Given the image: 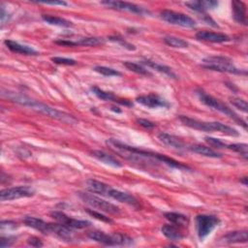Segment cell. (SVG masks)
<instances>
[{"label":"cell","instance_id":"cell-1","mask_svg":"<svg viewBox=\"0 0 248 248\" xmlns=\"http://www.w3.org/2000/svg\"><path fill=\"white\" fill-rule=\"evenodd\" d=\"M107 143L109 146H111L113 149H115L116 151L123 153L126 156V158L131 161H138L139 159L140 160V159H152V160L160 161V162L168 165L169 167L175 168L178 170H190V168L188 166H186L172 158H170V157L166 156L165 154H160L157 152L131 146V145L123 143L122 141L115 140V139H108L107 140Z\"/></svg>","mask_w":248,"mask_h":248},{"label":"cell","instance_id":"cell-2","mask_svg":"<svg viewBox=\"0 0 248 248\" xmlns=\"http://www.w3.org/2000/svg\"><path fill=\"white\" fill-rule=\"evenodd\" d=\"M2 95L14 103H16V104L24 106V107H28L40 113H43L51 118H54V119H57V120L63 121V122H68V123H73V122L77 121L73 115H71L67 112H64L62 110L56 109L46 104H44L37 100H34L26 95L18 94V93L8 91V90L6 92L2 91Z\"/></svg>","mask_w":248,"mask_h":248},{"label":"cell","instance_id":"cell-3","mask_svg":"<svg viewBox=\"0 0 248 248\" xmlns=\"http://www.w3.org/2000/svg\"><path fill=\"white\" fill-rule=\"evenodd\" d=\"M179 120L185 126L202 132H219L231 137H238L239 133L232 127L218 121H201L186 115H180Z\"/></svg>","mask_w":248,"mask_h":248},{"label":"cell","instance_id":"cell-4","mask_svg":"<svg viewBox=\"0 0 248 248\" xmlns=\"http://www.w3.org/2000/svg\"><path fill=\"white\" fill-rule=\"evenodd\" d=\"M202 67L207 70H212L221 73H229L233 75H246L245 70H240L235 67L232 60L227 56L211 55L202 59Z\"/></svg>","mask_w":248,"mask_h":248},{"label":"cell","instance_id":"cell-5","mask_svg":"<svg viewBox=\"0 0 248 248\" xmlns=\"http://www.w3.org/2000/svg\"><path fill=\"white\" fill-rule=\"evenodd\" d=\"M198 97L200 99V101L205 105L208 108H211L217 111H220L222 113H224L225 115L229 116L230 118H232V120H234L235 122H237L239 125H241L244 129H246V122L244 120H242L230 107H228L225 103L221 102L220 100L214 98L213 96L205 93L202 90H198L197 91Z\"/></svg>","mask_w":248,"mask_h":248},{"label":"cell","instance_id":"cell-6","mask_svg":"<svg viewBox=\"0 0 248 248\" xmlns=\"http://www.w3.org/2000/svg\"><path fill=\"white\" fill-rule=\"evenodd\" d=\"M88 237L98 243L107 245V246H116V245H131L133 243V239L123 233H112L108 234L101 231H93L88 233Z\"/></svg>","mask_w":248,"mask_h":248},{"label":"cell","instance_id":"cell-7","mask_svg":"<svg viewBox=\"0 0 248 248\" xmlns=\"http://www.w3.org/2000/svg\"><path fill=\"white\" fill-rule=\"evenodd\" d=\"M78 196L86 204H88L89 206H91L95 209H98L99 211L106 212L108 214H119L120 213V208L118 206L93 195V193L78 192Z\"/></svg>","mask_w":248,"mask_h":248},{"label":"cell","instance_id":"cell-8","mask_svg":"<svg viewBox=\"0 0 248 248\" xmlns=\"http://www.w3.org/2000/svg\"><path fill=\"white\" fill-rule=\"evenodd\" d=\"M220 219L214 215L200 214L196 217V229L198 237L201 241L204 239L219 224Z\"/></svg>","mask_w":248,"mask_h":248},{"label":"cell","instance_id":"cell-9","mask_svg":"<svg viewBox=\"0 0 248 248\" xmlns=\"http://www.w3.org/2000/svg\"><path fill=\"white\" fill-rule=\"evenodd\" d=\"M160 16L163 20L167 21L168 23H170L172 25H177L180 27L193 28L197 25L196 21L189 16H186L185 14H182L179 12H174L171 10L161 11Z\"/></svg>","mask_w":248,"mask_h":248},{"label":"cell","instance_id":"cell-10","mask_svg":"<svg viewBox=\"0 0 248 248\" xmlns=\"http://www.w3.org/2000/svg\"><path fill=\"white\" fill-rule=\"evenodd\" d=\"M35 189L31 186H16L2 189L0 199L2 202L13 201L21 198H30L35 195Z\"/></svg>","mask_w":248,"mask_h":248},{"label":"cell","instance_id":"cell-11","mask_svg":"<svg viewBox=\"0 0 248 248\" xmlns=\"http://www.w3.org/2000/svg\"><path fill=\"white\" fill-rule=\"evenodd\" d=\"M102 5L113 9V10H117V11H122V12H128V13H132V14H136V15H140V16H145V15H150V12L148 10H146L145 8L131 3V2H125V1H111V0H107V1H102L101 2Z\"/></svg>","mask_w":248,"mask_h":248},{"label":"cell","instance_id":"cell-12","mask_svg":"<svg viewBox=\"0 0 248 248\" xmlns=\"http://www.w3.org/2000/svg\"><path fill=\"white\" fill-rule=\"evenodd\" d=\"M50 216L56 220L58 223L63 224L71 229H84L91 225L89 221L86 220H78L72 217H69L62 211H52L50 212Z\"/></svg>","mask_w":248,"mask_h":248},{"label":"cell","instance_id":"cell-13","mask_svg":"<svg viewBox=\"0 0 248 248\" xmlns=\"http://www.w3.org/2000/svg\"><path fill=\"white\" fill-rule=\"evenodd\" d=\"M137 103L149 108H169L170 104L165 100L164 98L160 97L157 94L150 93L147 95H141L136 98Z\"/></svg>","mask_w":248,"mask_h":248},{"label":"cell","instance_id":"cell-14","mask_svg":"<svg viewBox=\"0 0 248 248\" xmlns=\"http://www.w3.org/2000/svg\"><path fill=\"white\" fill-rule=\"evenodd\" d=\"M196 38L200 41H205L210 43H226L231 41V37L224 33L220 32H212L207 30L199 31L196 34Z\"/></svg>","mask_w":248,"mask_h":248},{"label":"cell","instance_id":"cell-15","mask_svg":"<svg viewBox=\"0 0 248 248\" xmlns=\"http://www.w3.org/2000/svg\"><path fill=\"white\" fill-rule=\"evenodd\" d=\"M107 197L110 198V199H113V200H115V201H117L119 202L126 203V204H129V205H132V206H137L139 204L138 200L134 196H132V195H130L128 193L119 191L117 189H114L111 186L108 189Z\"/></svg>","mask_w":248,"mask_h":248},{"label":"cell","instance_id":"cell-16","mask_svg":"<svg viewBox=\"0 0 248 248\" xmlns=\"http://www.w3.org/2000/svg\"><path fill=\"white\" fill-rule=\"evenodd\" d=\"M22 222L25 226L37 230L43 233H50L51 232V223H46L42 219L33 217V216H25L22 219Z\"/></svg>","mask_w":248,"mask_h":248},{"label":"cell","instance_id":"cell-17","mask_svg":"<svg viewBox=\"0 0 248 248\" xmlns=\"http://www.w3.org/2000/svg\"><path fill=\"white\" fill-rule=\"evenodd\" d=\"M91 91L93 92V94L95 96H97L99 99L101 100H105V101H110V102H114V103H117V104H120V105H124V106H128V107H131L133 106V104L128 101V100H125V99H121L117 96H115L112 92H108V91H105L97 86H93L91 87Z\"/></svg>","mask_w":248,"mask_h":248},{"label":"cell","instance_id":"cell-18","mask_svg":"<svg viewBox=\"0 0 248 248\" xmlns=\"http://www.w3.org/2000/svg\"><path fill=\"white\" fill-rule=\"evenodd\" d=\"M90 153L95 159H97L98 161L102 162L105 165H108L109 167L116 168V169L123 167L122 163L118 159H116L114 156H112L103 150H92Z\"/></svg>","mask_w":248,"mask_h":248},{"label":"cell","instance_id":"cell-19","mask_svg":"<svg viewBox=\"0 0 248 248\" xmlns=\"http://www.w3.org/2000/svg\"><path fill=\"white\" fill-rule=\"evenodd\" d=\"M84 185H85V189L88 192L93 193V194H98V195H101V196H104V197H107L108 189L110 188V185L106 184L102 181L93 179V178L87 179L85 181Z\"/></svg>","mask_w":248,"mask_h":248},{"label":"cell","instance_id":"cell-20","mask_svg":"<svg viewBox=\"0 0 248 248\" xmlns=\"http://www.w3.org/2000/svg\"><path fill=\"white\" fill-rule=\"evenodd\" d=\"M4 44L11 51L16 52V53L24 54V55H37L38 54V51L36 49H34L33 47L25 46V45H21L18 42H16L13 40H5Z\"/></svg>","mask_w":248,"mask_h":248},{"label":"cell","instance_id":"cell-21","mask_svg":"<svg viewBox=\"0 0 248 248\" xmlns=\"http://www.w3.org/2000/svg\"><path fill=\"white\" fill-rule=\"evenodd\" d=\"M157 137H158V139L160 140L161 142H163L164 144H166L170 147H172V148H175V149H178V150H181V149L185 148L184 141L176 136L170 135L169 133L161 132L160 134H158Z\"/></svg>","mask_w":248,"mask_h":248},{"label":"cell","instance_id":"cell-22","mask_svg":"<svg viewBox=\"0 0 248 248\" xmlns=\"http://www.w3.org/2000/svg\"><path fill=\"white\" fill-rule=\"evenodd\" d=\"M232 17L233 19L239 23L246 25L247 17H246V6L242 1H232Z\"/></svg>","mask_w":248,"mask_h":248},{"label":"cell","instance_id":"cell-23","mask_svg":"<svg viewBox=\"0 0 248 248\" xmlns=\"http://www.w3.org/2000/svg\"><path fill=\"white\" fill-rule=\"evenodd\" d=\"M220 240H222L225 243L233 244V243H246L248 240L247 237V231L241 230V231H233L226 233L223 235Z\"/></svg>","mask_w":248,"mask_h":248},{"label":"cell","instance_id":"cell-24","mask_svg":"<svg viewBox=\"0 0 248 248\" xmlns=\"http://www.w3.org/2000/svg\"><path fill=\"white\" fill-rule=\"evenodd\" d=\"M185 6H187L190 10H192L194 12L203 14L207 10L213 9L216 6H218V2L217 1H209V0H207V1H188V2H185Z\"/></svg>","mask_w":248,"mask_h":248},{"label":"cell","instance_id":"cell-25","mask_svg":"<svg viewBox=\"0 0 248 248\" xmlns=\"http://www.w3.org/2000/svg\"><path fill=\"white\" fill-rule=\"evenodd\" d=\"M141 63H142L143 65H146L147 67H149V68H151V69H153V70L159 72V73H162V74L168 76V77L170 78H174V79L177 78L176 74L172 71V69H171L170 67H169V66H167V65L160 64V63L155 62V61H152V60H150V59H144V60L141 61Z\"/></svg>","mask_w":248,"mask_h":248},{"label":"cell","instance_id":"cell-26","mask_svg":"<svg viewBox=\"0 0 248 248\" xmlns=\"http://www.w3.org/2000/svg\"><path fill=\"white\" fill-rule=\"evenodd\" d=\"M161 232L168 239L172 240V241H178L184 237V234L181 232V230L178 228V226H175L173 224L172 225H170V224L164 225L161 228Z\"/></svg>","mask_w":248,"mask_h":248},{"label":"cell","instance_id":"cell-27","mask_svg":"<svg viewBox=\"0 0 248 248\" xmlns=\"http://www.w3.org/2000/svg\"><path fill=\"white\" fill-rule=\"evenodd\" d=\"M189 149L191 151L195 152V153H198L200 155L209 157V158H220V157H222V155L220 153H218L217 151H215L211 147H208L206 145H202V144H200V143L190 145Z\"/></svg>","mask_w":248,"mask_h":248},{"label":"cell","instance_id":"cell-28","mask_svg":"<svg viewBox=\"0 0 248 248\" xmlns=\"http://www.w3.org/2000/svg\"><path fill=\"white\" fill-rule=\"evenodd\" d=\"M166 219L170 221L171 224L179 227H186L189 224L188 216L178 213V212H166L164 214Z\"/></svg>","mask_w":248,"mask_h":248},{"label":"cell","instance_id":"cell-29","mask_svg":"<svg viewBox=\"0 0 248 248\" xmlns=\"http://www.w3.org/2000/svg\"><path fill=\"white\" fill-rule=\"evenodd\" d=\"M42 19L50 25H55V26H60V27H72L73 26L72 21L65 19L63 17H60V16H56L42 15Z\"/></svg>","mask_w":248,"mask_h":248},{"label":"cell","instance_id":"cell-30","mask_svg":"<svg viewBox=\"0 0 248 248\" xmlns=\"http://www.w3.org/2000/svg\"><path fill=\"white\" fill-rule=\"evenodd\" d=\"M74 42H75V46H95L103 45L105 43V39L101 37H84Z\"/></svg>","mask_w":248,"mask_h":248},{"label":"cell","instance_id":"cell-31","mask_svg":"<svg viewBox=\"0 0 248 248\" xmlns=\"http://www.w3.org/2000/svg\"><path fill=\"white\" fill-rule=\"evenodd\" d=\"M164 42L171 46V47H175V48H185L188 47L189 43L186 42L185 40L178 38V37H174V36H166L164 38Z\"/></svg>","mask_w":248,"mask_h":248},{"label":"cell","instance_id":"cell-32","mask_svg":"<svg viewBox=\"0 0 248 248\" xmlns=\"http://www.w3.org/2000/svg\"><path fill=\"white\" fill-rule=\"evenodd\" d=\"M123 65L130 71L136 73V74H139L140 76H152V74L147 71L142 65H140V63H135V62H131V61H125L123 62Z\"/></svg>","mask_w":248,"mask_h":248},{"label":"cell","instance_id":"cell-33","mask_svg":"<svg viewBox=\"0 0 248 248\" xmlns=\"http://www.w3.org/2000/svg\"><path fill=\"white\" fill-rule=\"evenodd\" d=\"M226 148H229L240 154L245 160H247L248 158V145L246 143H232V144H228Z\"/></svg>","mask_w":248,"mask_h":248},{"label":"cell","instance_id":"cell-34","mask_svg":"<svg viewBox=\"0 0 248 248\" xmlns=\"http://www.w3.org/2000/svg\"><path fill=\"white\" fill-rule=\"evenodd\" d=\"M94 71L106 77H120L121 73L115 69L106 66H95Z\"/></svg>","mask_w":248,"mask_h":248},{"label":"cell","instance_id":"cell-35","mask_svg":"<svg viewBox=\"0 0 248 248\" xmlns=\"http://www.w3.org/2000/svg\"><path fill=\"white\" fill-rule=\"evenodd\" d=\"M230 102L236 108L240 109L243 112H247V103L245 100L238 97H231Z\"/></svg>","mask_w":248,"mask_h":248},{"label":"cell","instance_id":"cell-36","mask_svg":"<svg viewBox=\"0 0 248 248\" xmlns=\"http://www.w3.org/2000/svg\"><path fill=\"white\" fill-rule=\"evenodd\" d=\"M85 211H86L89 215H91L92 217H94L95 219L100 220V221H102V222H106V223H112V222H113L109 217H108V216L102 214L101 211H97V210H95V209H90V208H86Z\"/></svg>","mask_w":248,"mask_h":248},{"label":"cell","instance_id":"cell-37","mask_svg":"<svg viewBox=\"0 0 248 248\" xmlns=\"http://www.w3.org/2000/svg\"><path fill=\"white\" fill-rule=\"evenodd\" d=\"M108 40H109V41H112V42L118 43L120 46H122L123 47H125V48L128 49V50H136V48H137L135 45H133V44H131V43L125 41L124 39H122V38H120V37H118V36H110V37H108Z\"/></svg>","mask_w":248,"mask_h":248},{"label":"cell","instance_id":"cell-38","mask_svg":"<svg viewBox=\"0 0 248 248\" xmlns=\"http://www.w3.org/2000/svg\"><path fill=\"white\" fill-rule=\"evenodd\" d=\"M52 62L58 65H68V66H73L77 65V61L72 58H67V57H61V56H54L50 58Z\"/></svg>","mask_w":248,"mask_h":248},{"label":"cell","instance_id":"cell-39","mask_svg":"<svg viewBox=\"0 0 248 248\" xmlns=\"http://www.w3.org/2000/svg\"><path fill=\"white\" fill-rule=\"evenodd\" d=\"M204 140H205L206 142H208L210 145H212L216 148H225V147H227V144L219 139H215V138H211V137H205Z\"/></svg>","mask_w":248,"mask_h":248},{"label":"cell","instance_id":"cell-40","mask_svg":"<svg viewBox=\"0 0 248 248\" xmlns=\"http://www.w3.org/2000/svg\"><path fill=\"white\" fill-rule=\"evenodd\" d=\"M0 228H1L2 231H4V230H15L16 228H17V224L14 221H11V220H3V221H1Z\"/></svg>","mask_w":248,"mask_h":248},{"label":"cell","instance_id":"cell-41","mask_svg":"<svg viewBox=\"0 0 248 248\" xmlns=\"http://www.w3.org/2000/svg\"><path fill=\"white\" fill-rule=\"evenodd\" d=\"M16 237H15V236H2L0 246H1V248L12 246L16 242Z\"/></svg>","mask_w":248,"mask_h":248},{"label":"cell","instance_id":"cell-42","mask_svg":"<svg viewBox=\"0 0 248 248\" xmlns=\"http://www.w3.org/2000/svg\"><path fill=\"white\" fill-rule=\"evenodd\" d=\"M137 122L139 123V125H140L141 127L145 128V129H153L155 127V124L153 122H151L150 120L147 119H143V118H138Z\"/></svg>","mask_w":248,"mask_h":248},{"label":"cell","instance_id":"cell-43","mask_svg":"<svg viewBox=\"0 0 248 248\" xmlns=\"http://www.w3.org/2000/svg\"><path fill=\"white\" fill-rule=\"evenodd\" d=\"M27 243L33 247H42L43 246V242L42 240L37 237V236H31L27 239Z\"/></svg>","mask_w":248,"mask_h":248},{"label":"cell","instance_id":"cell-44","mask_svg":"<svg viewBox=\"0 0 248 248\" xmlns=\"http://www.w3.org/2000/svg\"><path fill=\"white\" fill-rule=\"evenodd\" d=\"M35 3L44 4V5H52V6H68V3L65 1H37Z\"/></svg>","mask_w":248,"mask_h":248},{"label":"cell","instance_id":"cell-45","mask_svg":"<svg viewBox=\"0 0 248 248\" xmlns=\"http://www.w3.org/2000/svg\"><path fill=\"white\" fill-rule=\"evenodd\" d=\"M0 17H1V22L2 23H4L8 19V12L6 11L3 4L1 5V16Z\"/></svg>","mask_w":248,"mask_h":248},{"label":"cell","instance_id":"cell-46","mask_svg":"<svg viewBox=\"0 0 248 248\" xmlns=\"http://www.w3.org/2000/svg\"><path fill=\"white\" fill-rule=\"evenodd\" d=\"M240 182H242L244 185H247V178L243 177V179H240Z\"/></svg>","mask_w":248,"mask_h":248}]
</instances>
